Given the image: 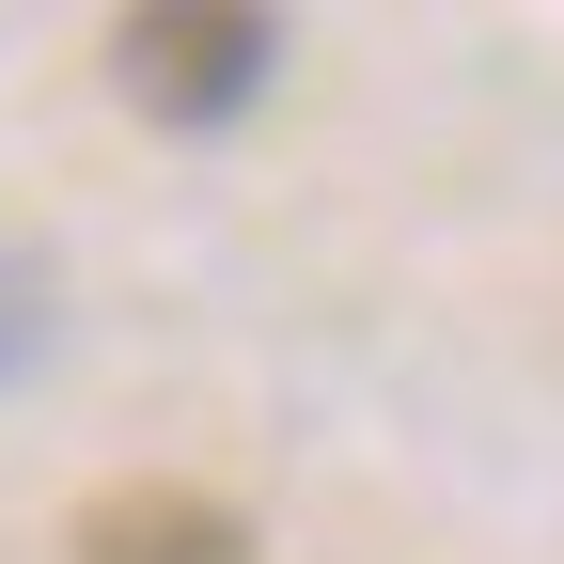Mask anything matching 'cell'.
<instances>
[{"instance_id": "obj_1", "label": "cell", "mask_w": 564, "mask_h": 564, "mask_svg": "<svg viewBox=\"0 0 564 564\" xmlns=\"http://www.w3.org/2000/svg\"><path fill=\"white\" fill-rule=\"evenodd\" d=\"M267 63H282V17H251V0H141V17H110V79L158 126H236L267 95Z\"/></svg>"}, {"instance_id": "obj_2", "label": "cell", "mask_w": 564, "mask_h": 564, "mask_svg": "<svg viewBox=\"0 0 564 564\" xmlns=\"http://www.w3.org/2000/svg\"><path fill=\"white\" fill-rule=\"evenodd\" d=\"M79 564H251V518L188 502V486H110L79 502Z\"/></svg>"}]
</instances>
